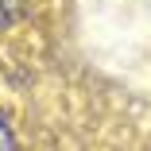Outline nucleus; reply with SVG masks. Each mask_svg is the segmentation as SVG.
I'll use <instances>...</instances> for the list:
<instances>
[{
  "label": "nucleus",
  "instance_id": "1",
  "mask_svg": "<svg viewBox=\"0 0 151 151\" xmlns=\"http://www.w3.org/2000/svg\"><path fill=\"white\" fill-rule=\"evenodd\" d=\"M19 12H23V0H0V27L12 23Z\"/></svg>",
  "mask_w": 151,
  "mask_h": 151
},
{
  "label": "nucleus",
  "instance_id": "2",
  "mask_svg": "<svg viewBox=\"0 0 151 151\" xmlns=\"http://www.w3.org/2000/svg\"><path fill=\"white\" fill-rule=\"evenodd\" d=\"M16 147V139H12V128L4 124V120H0V151H12Z\"/></svg>",
  "mask_w": 151,
  "mask_h": 151
}]
</instances>
